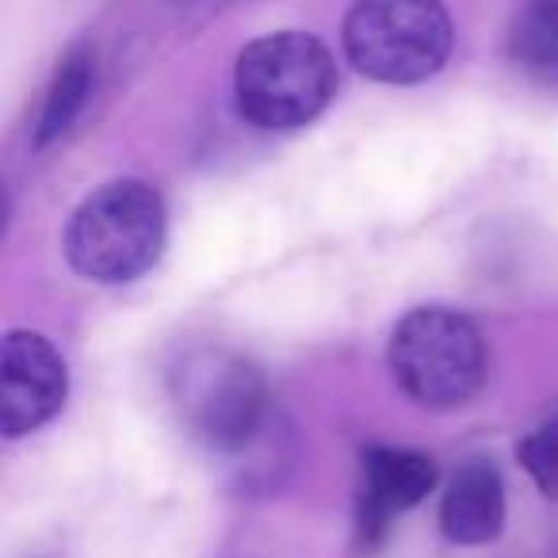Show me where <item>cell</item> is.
<instances>
[{
  "label": "cell",
  "mask_w": 558,
  "mask_h": 558,
  "mask_svg": "<svg viewBox=\"0 0 558 558\" xmlns=\"http://www.w3.org/2000/svg\"><path fill=\"white\" fill-rule=\"evenodd\" d=\"M333 54L314 35L279 32L248 43L233 70L238 111L260 131H295L333 100Z\"/></svg>",
  "instance_id": "6da1fadb"
},
{
  "label": "cell",
  "mask_w": 558,
  "mask_h": 558,
  "mask_svg": "<svg viewBox=\"0 0 558 558\" xmlns=\"http://www.w3.org/2000/svg\"><path fill=\"white\" fill-rule=\"evenodd\" d=\"M165 203L142 180H111L70 218L65 253L96 283H126L161 256Z\"/></svg>",
  "instance_id": "7a4b0ae2"
},
{
  "label": "cell",
  "mask_w": 558,
  "mask_h": 558,
  "mask_svg": "<svg viewBox=\"0 0 558 558\" xmlns=\"http://www.w3.org/2000/svg\"><path fill=\"white\" fill-rule=\"evenodd\" d=\"M390 372L425 410H456L486 379V344L471 318L444 306H421L390 337Z\"/></svg>",
  "instance_id": "3957f363"
},
{
  "label": "cell",
  "mask_w": 558,
  "mask_h": 558,
  "mask_svg": "<svg viewBox=\"0 0 558 558\" xmlns=\"http://www.w3.org/2000/svg\"><path fill=\"white\" fill-rule=\"evenodd\" d=\"M451 16L440 0H356L344 50L364 77L387 85L425 81L451 54Z\"/></svg>",
  "instance_id": "277c9868"
},
{
  "label": "cell",
  "mask_w": 558,
  "mask_h": 558,
  "mask_svg": "<svg viewBox=\"0 0 558 558\" xmlns=\"http://www.w3.org/2000/svg\"><path fill=\"white\" fill-rule=\"evenodd\" d=\"M172 402L207 448H245L264 421V379L245 356L226 349L187 352L172 372Z\"/></svg>",
  "instance_id": "5b68a950"
},
{
  "label": "cell",
  "mask_w": 558,
  "mask_h": 558,
  "mask_svg": "<svg viewBox=\"0 0 558 558\" xmlns=\"http://www.w3.org/2000/svg\"><path fill=\"white\" fill-rule=\"evenodd\" d=\"M70 375L58 349L39 333L4 337V364H0V428L4 436H27L43 428L65 405Z\"/></svg>",
  "instance_id": "8992f818"
},
{
  "label": "cell",
  "mask_w": 558,
  "mask_h": 558,
  "mask_svg": "<svg viewBox=\"0 0 558 558\" xmlns=\"http://www.w3.org/2000/svg\"><path fill=\"white\" fill-rule=\"evenodd\" d=\"M436 486V463L413 448H372L360 466V539L375 547L390 520L421 505Z\"/></svg>",
  "instance_id": "52a82bcc"
},
{
  "label": "cell",
  "mask_w": 558,
  "mask_h": 558,
  "mask_svg": "<svg viewBox=\"0 0 558 558\" xmlns=\"http://www.w3.org/2000/svg\"><path fill=\"white\" fill-rule=\"evenodd\" d=\"M505 524V482L494 463L466 459L440 501V527L451 543H489Z\"/></svg>",
  "instance_id": "ba28073f"
},
{
  "label": "cell",
  "mask_w": 558,
  "mask_h": 558,
  "mask_svg": "<svg viewBox=\"0 0 558 558\" xmlns=\"http://www.w3.org/2000/svg\"><path fill=\"white\" fill-rule=\"evenodd\" d=\"M509 50L524 77L558 88V0H524L512 24Z\"/></svg>",
  "instance_id": "9c48e42d"
},
{
  "label": "cell",
  "mask_w": 558,
  "mask_h": 558,
  "mask_svg": "<svg viewBox=\"0 0 558 558\" xmlns=\"http://www.w3.org/2000/svg\"><path fill=\"white\" fill-rule=\"evenodd\" d=\"M96 85V58L93 50L77 47L58 62V73L47 88V100H43L39 111V126H35V142L47 146V142L62 138L73 126V119L81 116V108L88 104Z\"/></svg>",
  "instance_id": "30bf717a"
},
{
  "label": "cell",
  "mask_w": 558,
  "mask_h": 558,
  "mask_svg": "<svg viewBox=\"0 0 558 558\" xmlns=\"http://www.w3.org/2000/svg\"><path fill=\"white\" fill-rule=\"evenodd\" d=\"M520 463L547 497H558V417L532 428L520 444Z\"/></svg>",
  "instance_id": "8fae6325"
}]
</instances>
